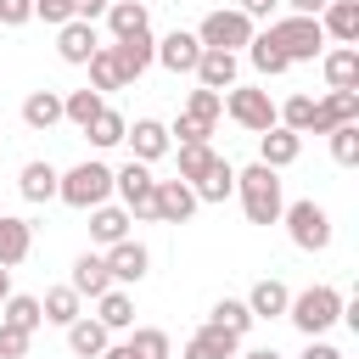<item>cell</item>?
Segmentation results:
<instances>
[{
  "instance_id": "15",
  "label": "cell",
  "mask_w": 359,
  "mask_h": 359,
  "mask_svg": "<svg viewBox=\"0 0 359 359\" xmlns=\"http://www.w3.org/2000/svg\"><path fill=\"white\" fill-rule=\"evenodd\" d=\"M112 56H118V67H123V79L135 84L151 62H157V39H151V28L146 34H129V39H112Z\"/></svg>"
},
{
  "instance_id": "53",
  "label": "cell",
  "mask_w": 359,
  "mask_h": 359,
  "mask_svg": "<svg viewBox=\"0 0 359 359\" xmlns=\"http://www.w3.org/2000/svg\"><path fill=\"white\" fill-rule=\"evenodd\" d=\"M107 6H112V0H107Z\"/></svg>"
},
{
  "instance_id": "8",
  "label": "cell",
  "mask_w": 359,
  "mask_h": 359,
  "mask_svg": "<svg viewBox=\"0 0 359 359\" xmlns=\"http://www.w3.org/2000/svg\"><path fill=\"white\" fill-rule=\"evenodd\" d=\"M224 112H230V123L247 129V135H264V129L275 123L269 90H247V84H230V90H224Z\"/></svg>"
},
{
  "instance_id": "1",
  "label": "cell",
  "mask_w": 359,
  "mask_h": 359,
  "mask_svg": "<svg viewBox=\"0 0 359 359\" xmlns=\"http://www.w3.org/2000/svg\"><path fill=\"white\" fill-rule=\"evenodd\" d=\"M236 196H241L247 224H280V208H286V196H280V168H264V163L236 168Z\"/></svg>"
},
{
  "instance_id": "32",
  "label": "cell",
  "mask_w": 359,
  "mask_h": 359,
  "mask_svg": "<svg viewBox=\"0 0 359 359\" xmlns=\"http://www.w3.org/2000/svg\"><path fill=\"white\" fill-rule=\"evenodd\" d=\"M84 67H90V90H101V95H107V90H129V79H123V67H118L112 45H101Z\"/></svg>"
},
{
  "instance_id": "6",
  "label": "cell",
  "mask_w": 359,
  "mask_h": 359,
  "mask_svg": "<svg viewBox=\"0 0 359 359\" xmlns=\"http://www.w3.org/2000/svg\"><path fill=\"white\" fill-rule=\"evenodd\" d=\"M112 191L123 196V208H129V219H157V180H151V163H123V168H112Z\"/></svg>"
},
{
  "instance_id": "4",
  "label": "cell",
  "mask_w": 359,
  "mask_h": 359,
  "mask_svg": "<svg viewBox=\"0 0 359 359\" xmlns=\"http://www.w3.org/2000/svg\"><path fill=\"white\" fill-rule=\"evenodd\" d=\"M280 219H286V236H292V247H297V252H325V247H331V213H325L314 196L286 202V208H280Z\"/></svg>"
},
{
  "instance_id": "27",
  "label": "cell",
  "mask_w": 359,
  "mask_h": 359,
  "mask_svg": "<svg viewBox=\"0 0 359 359\" xmlns=\"http://www.w3.org/2000/svg\"><path fill=\"white\" fill-rule=\"evenodd\" d=\"M95 320H101L107 331H129V325H135V297H129L123 286H107V292L95 297Z\"/></svg>"
},
{
  "instance_id": "38",
  "label": "cell",
  "mask_w": 359,
  "mask_h": 359,
  "mask_svg": "<svg viewBox=\"0 0 359 359\" xmlns=\"http://www.w3.org/2000/svg\"><path fill=\"white\" fill-rule=\"evenodd\" d=\"M213 157H219V151H213L208 140H191V146H180V180H185V185H191V180H202Z\"/></svg>"
},
{
  "instance_id": "36",
  "label": "cell",
  "mask_w": 359,
  "mask_h": 359,
  "mask_svg": "<svg viewBox=\"0 0 359 359\" xmlns=\"http://www.w3.org/2000/svg\"><path fill=\"white\" fill-rule=\"evenodd\" d=\"M0 320H6V325H17V331H39V325H45L39 297H28V292H11V297L0 303Z\"/></svg>"
},
{
  "instance_id": "48",
  "label": "cell",
  "mask_w": 359,
  "mask_h": 359,
  "mask_svg": "<svg viewBox=\"0 0 359 359\" xmlns=\"http://www.w3.org/2000/svg\"><path fill=\"white\" fill-rule=\"evenodd\" d=\"M275 6H280V0H236V11H247L252 22H258V17H269Z\"/></svg>"
},
{
  "instance_id": "10",
  "label": "cell",
  "mask_w": 359,
  "mask_h": 359,
  "mask_svg": "<svg viewBox=\"0 0 359 359\" xmlns=\"http://www.w3.org/2000/svg\"><path fill=\"white\" fill-rule=\"evenodd\" d=\"M95 50H101V34H95V22H79V17H67V22L56 28V56H62L67 67H84Z\"/></svg>"
},
{
  "instance_id": "13",
  "label": "cell",
  "mask_w": 359,
  "mask_h": 359,
  "mask_svg": "<svg viewBox=\"0 0 359 359\" xmlns=\"http://www.w3.org/2000/svg\"><path fill=\"white\" fill-rule=\"evenodd\" d=\"M123 140H129V151H135V163H157L168 146H174V135H168V123H157V118H135L129 129H123Z\"/></svg>"
},
{
  "instance_id": "25",
  "label": "cell",
  "mask_w": 359,
  "mask_h": 359,
  "mask_svg": "<svg viewBox=\"0 0 359 359\" xmlns=\"http://www.w3.org/2000/svg\"><path fill=\"white\" fill-rule=\"evenodd\" d=\"M101 17H107V28H112V39H129V34H146V28H151L146 0H112Z\"/></svg>"
},
{
  "instance_id": "11",
  "label": "cell",
  "mask_w": 359,
  "mask_h": 359,
  "mask_svg": "<svg viewBox=\"0 0 359 359\" xmlns=\"http://www.w3.org/2000/svg\"><path fill=\"white\" fill-rule=\"evenodd\" d=\"M337 123H359V90H325V95L314 101L309 135H331Z\"/></svg>"
},
{
  "instance_id": "35",
  "label": "cell",
  "mask_w": 359,
  "mask_h": 359,
  "mask_svg": "<svg viewBox=\"0 0 359 359\" xmlns=\"http://www.w3.org/2000/svg\"><path fill=\"white\" fill-rule=\"evenodd\" d=\"M123 129H129V118H123V112H112V107H101V112L84 123L90 146H101V151H107V146H123Z\"/></svg>"
},
{
  "instance_id": "17",
  "label": "cell",
  "mask_w": 359,
  "mask_h": 359,
  "mask_svg": "<svg viewBox=\"0 0 359 359\" xmlns=\"http://www.w3.org/2000/svg\"><path fill=\"white\" fill-rule=\"evenodd\" d=\"M236 73H241L236 50H208V45H202V56H196V84H202V90H219V95H224V90L236 84Z\"/></svg>"
},
{
  "instance_id": "31",
  "label": "cell",
  "mask_w": 359,
  "mask_h": 359,
  "mask_svg": "<svg viewBox=\"0 0 359 359\" xmlns=\"http://www.w3.org/2000/svg\"><path fill=\"white\" fill-rule=\"evenodd\" d=\"M208 325H219V331H230V337H247V331H252L247 297H219V303L208 309Z\"/></svg>"
},
{
  "instance_id": "43",
  "label": "cell",
  "mask_w": 359,
  "mask_h": 359,
  "mask_svg": "<svg viewBox=\"0 0 359 359\" xmlns=\"http://www.w3.org/2000/svg\"><path fill=\"white\" fill-rule=\"evenodd\" d=\"M168 135H180V146H191V140H208V135H213V123H202V118H191V112H180Z\"/></svg>"
},
{
  "instance_id": "41",
  "label": "cell",
  "mask_w": 359,
  "mask_h": 359,
  "mask_svg": "<svg viewBox=\"0 0 359 359\" xmlns=\"http://www.w3.org/2000/svg\"><path fill=\"white\" fill-rule=\"evenodd\" d=\"M129 348H140L146 359H168V331H157V325H135Z\"/></svg>"
},
{
  "instance_id": "22",
  "label": "cell",
  "mask_w": 359,
  "mask_h": 359,
  "mask_svg": "<svg viewBox=\"0 0 359 359\" xmlns=\"http://www.w3.org/2000/svg\"><path fill=\"white\" fill-rule=\"evenodd\" d=\"M28 252H34V224H28V219L0 213V264H6V269H17Z\"/></svg>"
},
{
  "instance_id": "20",
  "label": "cell",
  "mask_w": 359,
  "mask_h": 359,
  "mask_svg": "<svg viewBox=\"0 0 359 359\" xmlns=\"http://www.w3.org/2000/svg\"><path fill=\"white\" fill-rule=\"evenodd\" d=\"M67 286H73L79 297H101V292L112 286V275H107V258H101V252H79V258H73V275H67Z\"/></svg>"
},
{
  "instance_id": "30",
  "label": "cell",
  "mask_w": 359,
  "mask_h": 359,
  "mask_svg": "<svg viewBox=\"0 0 359 359\" xmlns=\"http://www.w3.org/2000/svg\"><path fill=\"white\" fill-rule=\"evenodd\" d=\"M90 236H95L101 247H112V241H123V236H129V208H112V202H101V208H90Z\"/></svg>"
},
{
  "instance_id": "37",
  "label": "cell",
  "mask_w": 359,
  "mask_h": 359,
  "mask_svg": "<svg viewBox=\"0 0 359 359\" xmlns=\"http://www.w3.org/2000/svg\"><path fill=\"white\" fill-rule=\"evenodd\" d=\"M101 107H107V95H101V90H67V95H62V118H67L73 129H84Z\"/></svg>"
},
{
  "instance_id": "50",
  "label": "cell",
  "mask_w": 359,
  "mask_h": 359,
  "mask_svg": "<svg viewBox=\"0 0 359 359\" xmlns=\"http://www.w3.org/2000/svg\"><path fill=\"white\" fill-rule=\"evenodd\" d=\"M101 359H146V353H140V348H129V342H107V353H101Z\"/></svg>"
},
{
  "instance_id": "23",
  "label": "cell",
  "mask_w": 359,
  "mask_h": 359,
  "mask_svg": "<svg viewBox=\"0 0 359 359\" xmlns=\"http://www.w3.org/2000/svg\"><path fill=\"white\" fill-rule=\"evenodd\" d=\"M286 303H292V292H286V280H275V275H264V280L247 292L252 320H280V314H286Z\"/></svg>"
},
{
  "instance_id": "29",
  "label": "cell",
  "mask_w": 359,
  "mask_h": 359,
  "mask_svg": "<svg viewBox=\"0 0 359 359\" xmlns=\"http://www.w3.org/2000/svg\"><path fill=\"white\" fill-rule=\"evenodd\" d=\"M56 180H62V174H56L50 163H39V157H34V163H22L17 191H22V202H50V196H56Z\"/></svg>"
},
{
  "instance_id": "47",
  "label": "cell",
  "mask_w": 359,
  "mask_h": 359,
  "mask_svg": "<svg viewBox=\"0 0 359 359\" xmlns=\"http://www.w3.org/2000/svg\"><path fill=\"white\" fill-rule=\"evenodd\" d=\"M101 11H107V0H73V17H79V22H95Z\"/></svg>"
},
{
  "instance_id": "42",
  "label": "cell",
  "mask_w": 359,
  "mask_h": 359,
  "mask_svg": "<svg viewBox=\"0 0 359 359\" xmlns=\"http://www.w3.org/2000/svg\"><path fill=\"white\" fill-rule=\"evenodd\" d=\"M28 342H34V331H17V325H6V320H0V359H22V353H28Z\"/></svg>"
},
{
  "instance_id": "39",
  "label": "cell",
  "mask_w": 359,
  "mask_h": 359,
  "mask_svg": "<svg viewBox=\"0 0 359 359\" xmlns=\"http://www.w3.org/2000/svg\"><path fill=\"white\" fill-rule=\"evenodd\" d=\"M325 140H331V157H337L342 168H353V163H359V123H337Z\"/></svg>"
},
{
  "instance_id": "40",
  "label": "cell",
  "mask_w": 359,
  "mask_h": 359,
  "mask_svg": "<svg viewBox=\"0 0 359 359\" xmlns=\"http://www.w3.org/2000/svg\"><path fill=\"white\" fill-rule=\"evenodd\" d=\"M185 112H191V118H202V123H219V112H224V95H219V90H202V84H196V90L185 95Z\"/></svg>"
},
{
  "instance_id": "19",
  "label": "cell",
  "mask_w": 359,
  "mask_h": 359,
  "mask_svg": "<svg viewBox=\"0 0 359 359\" xmlns=\"http://www.w3.org/2000/svg\"><path fill=\"white\" fill-rule=\"evenodd\" d=\"M320 28L331 45H359V0H331L320 11Z\"/></svg>"
},
{
  "instance_id": "52",
  "label": "cell",
  "mask_w": 359,
  "mask_h": 359,
  "mask_svg": "<svg viewBox=\"0 0 359 359\" xmlns=\"http://www.w3.org/2000/svg\"><path fill=\"white\" fill-rule=\"evenodd\" d=\"M6 297H11V269L0 264V303H6Z\"/></svg>"
},
{
  "instance_id": "45",
  "label": "cell",
  "mask_w": 359,
  "mask_h": 359,
  "mask_svg": "<svg viewBox=\"0 0 359 359\" xmlns=\"http://www.w3.org/2000/svg\"><path fill=\"white\" fill-rule=\"evenodd\" d=\"M34 17H45L50 28H62L73 17V0H34Z\"/></svg>"
},
{
  "instance_id": "7",
  "label": "cell",
  "mask_w": 359,
  "mask_h": 359,
  "mask_svg": "<svg viewBox=\"0 0 359 359\" xmlns=\"http://www.w3.org/2000/svg\"><path fill=\"white\" fill-rule=\"evenodd\" d=\"M252 34H258V28H252V17H247V11H236V6L208 11V17H202V28H196V39H202L208 50H241Z\"/></svg>"
},
{
  "instance_id": "9",
  "label": "cell",
  "mask_w": 359,
  "mask_h": 359,
  "mask_svg": "<svg viewBox=\"0 0 359 359\" xmlns=\"http://www.w3.org/2000/svg\"><path fill=\"white\" fill-rule=\"evenodd\" d=\"M101 258H107V275H112V286H135V280H146V269H151V252H146L135 236L112 241Z\"/></svg>"
},
{
  "instance_id": "12",
  "label": "cell",
  "mask_w": 359,
  "mask_h": 359,
  "mask_svg": "<svg viewBox=\"0 0 359 359\" xmlns=\"http://www.w3.org/2000/svg\"><path fill=\"white\" fill-rule=\"evenodd\" d=\"M297 157H303V135H297V129L269 123V129L258 135V163H264V168H292Z\"/></svg>"
},
{
  "instance_id": "18",
  "label": "cell",
  "mask_w": 359,
  "mask_h": 359,
  "mask_svg": "<svg viewBox=\"0 0 359 359\" xmlns=\"http://www.w3.org/2000/svg\"><path fill=\"white\" fill-rule=\"evenodd\" d=\"M320 73H325V90H359V45L320 50Z\"/></svg>"
},
{
  "instance_id": "51",
  "label": "cell",
  "mask_w": 359,
  "mask_h": 359,
  "mask_svg": "<svg viewBox=\"0 0 359 359\" xmlns=\"http://www.w3.org/2000/svg\"><path fill=\"white\" fill-rule=\"evenodd\" d=\"M236 359H280L275 348H247V353H236Z\"/></svg>"
},
{
  "instance_id": "5",
  "label": "cell",
  "mask_w": 359,
  "mask_h": 359,
  "mask_svg": "<svg viewBox=\"0 0 359 359\" xmlns=\"http://www.w3.org/2000/svg\"><path fill=\"white\" fill-rule=\"evenodd\" d=\"M264 34L286 50V62H292V67H297V62H314V56L325 50V28H320V17H297V11H292V17L269 22Z\"/></svg>"
},
{
  "instance_id": "28",
  "label": "cell",
  "mask_w": 359,
  "mask_h": 359,
  "mask_svg": "<svg viewBox=\"0 0 359 359\" xmlns=\"http://www.w3.org/2000/svg\"><path fill=\"white\" fill-rule=\"evenodd\" d=\"M22 123L39 129V135L56 129V123H62V95H56V90H28V101H22Z\"/></svg>"
},
{
  "instance_id": "26",
  "label": "cell",
  "mask_w": 359,
  "mask_h": 359,
  "mask_svg": "<svg viewBox=\"0 0 359 359\" xmlns=\"http://www.w3.org/2000/svg\"><path fill=\"white\" fill-rule=\"evenodd\" d=\"M191 191H196V202H230V196H236V168H230L224 157H213L208 174L191 180Z\"/></svg>"
},
{
  "instance_id": "44",
  "label": "cell",
  "mask_w": 359,
  "mask_h": 359,
  "mask_svg": "<svg viewBox=\"0 0 359 359\" xmlns=\"http://www.w3.org/2000/svg\"><path fill=\"white\" fill-rule=\"evenodd\" d=\"M34 22V0H0V28H22Z\"/></svg>"
},
{
  "instance_id": "21",
  "label": "cell",
  "mask_w": 359,
  "mask_h": 359,
  "mask_svg": "<svg viewBox=\"0 0 359 359\" xmlns=\"http://www.w3.org/2000/svg\"><path fill=\"white\" fill-rule=\"evenodd\" d=\"M241 353V337H230V331H219V325H202V331H191V342H185V359H236Z\"/></svg>"
},
{
  "instance_id": "34",
  "label": "cell",
  "mask_w": 359,
  "mask_h": 359,
  "mask_svg": "<svg viewBox=\"0 0 359 359\" xmlns=\"http://www.w3.org/2000/svg\"><path fill=\"white\" fill-rule=\"evenodd\" d=\"M247 56H252V67H258L264 79H280V73L292 67V62H286V50H280L269 34H252V39H247Z\"/></svg>"
},
{
  "instance_id": "46",
  "label": "cell",
  "mask_w": 359,
  "mask_h": 359,
  "mask_svg": "<svg viewBox=\"0 0 359 359\" xmlns=\"http://www.w3.org/2000/svg\"><path fill=\"white\" fill-rule=\"evenodd\" d=\"M303 359H348V353H342V348H331V342H320V337H309Z\"/></svg>"
},
{
  "instance_id": "49",
  "label": "cell",
  "mask_w": 359,
  "mask_h": 359,
  "mask_svg": "<svg viewBox=\"0 0 359 359\" xmlns=\"http://www.w3.org/2000/svg\"><path fill=\"white\" fill-rule=\"evenodd\" d=\"M286 6H292V11H297V17H320V11H325V6H331V0H286Z\"/></svg>"
},
{
  "instance_id": "33",
  "label": "cell",
  "mask_w": 359,
  "mask_h": 359,
  "mask_svg": "<svg viewBox=\"0 0 359 359\" xmlns=\"http://www.w3.org/2000/svg\"><path fill=\"white\" fill-rule=\"evenodd\" d=\"M79 303H84V297H79L73 286H50V292L39 297V314H45L50 325H62V331H67V325L79 320Z\"/></svg>"
},
{
  "instance_id": "16",
  "label": "cell",
  "mask_w": 359,
  "mask_h": 359,
  "mask_svg": "<svg viewBox=\"0 0 359 359\" xmlns=\"http://www.w3.org/2000/svg\"><path fill=\"white\" fill-rule=\"evenodd\" d=\"M196 56H202V39L196 34H185V28H174L168 39H157V62L180 79V73H196Z\"/></svg>"
},
{
  "instance_id": "24",
  "label": "cell",
  "mask_w": 359,
  "mask_h": 359,
  "mask_svg": "<svg viewBox=\"0 0 359 359\" xmlns=\"http://www.w3.org/2000/svg\"><path fill=\"white\" fill-rule=\"evenodd\" d=\"M107 342H112V331H107L101 320H90V314H79V320L67 325V348H73L79 359H101Z\"/></svg>"
},
{
  "instance_id": "3",
  "label": "cell",
  "mask_w": 359,
  "mask_h": 359,
  "mask_svg": "<svg viewBox=\"0 0 359 359\" xmlns=\"http://www.w3.org/2000/svg\"><path fill=\"white\" fill-rule=\"evenodd\" d=\"M56 196L67 202V208H79V213H90V208H101L107 196H112V168L107 163H73L62 180H56Z\"/></svg>"
},
{
  "instance_id": "2",
  "label": "cell",
  "mask_w": 359,
  "mask_h": 359,
  "mask_svg": "<svg viewBox=\"0 0 359 359\" xmlns=\"http://www.w3.org/2000/svg\"><path fill=\"white\" fill-rule=\"evenodd\" d=\"M342 303H348V297L320 280V286H309V292H297V297L286 303V320H292L303 337H325V331L342 320Z\"/></svg>"
},
{
  "instance_id": "14",
  "label": "cell",
  "mask_w": 359,
  "mask_h": 359,
  "mask_svg": "<svg viewBox=\"0 0 359 359\" xmlns=\"http://www.w3.org/2000/svg\"><path fill=\"white\" fill-rule=\"evenodd\" d=\"M196 208H202V202H196V191H191L180 174H174V180H157V219H163V224H185Z\"/></svg>"
}]
</instances>
